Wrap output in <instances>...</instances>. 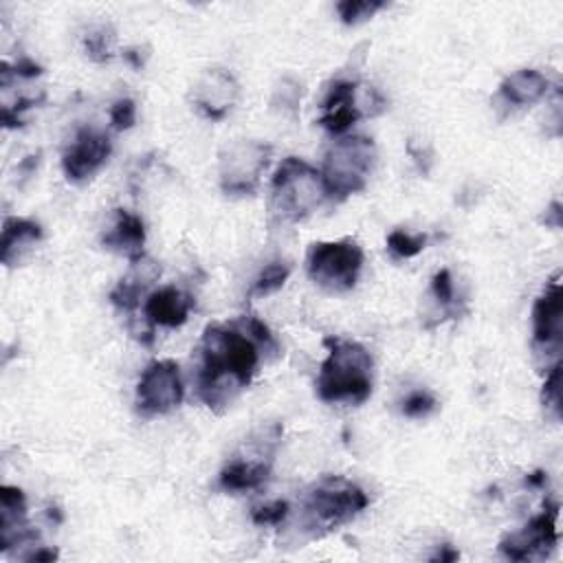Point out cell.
I'll list each match as a JSON object with an SVG mask.
<instances>
[{
    "label": "cell",
    "mask_w": 563,
    "mask_h": 563,
    "mask_svg": "<svg viewBox=\"0 0 563 563\" xmlns=\"http://www.w3.org/2000/svg\"><path fill=\"white\" fill-rule=\"evenodd\" d=\"M57 559H59V552L53 548H46V545H40L31 554L24 556V561H35V563H48V561H57Z\"/></svg>",
    "instance_id": "obj_32"
},
{
    "label": "cell",
    "mask_w": 563,
    "mask_h": 563,
    "mask_svg": "<svg viewBox=\"0 0 563 563\" xmlns=\"http://www.w3.org/2000/svg\"><path fill=\"white\" fill-rule=\"evenodd\" d=\"M123 57H125L134 68H141V66H143V57H141L139 48H128V51L123 53Z\"/></svg>",
    "instance_id": "obj_35"
},
{
    "label": "cell",
    "mask_w": 563,
    "mask_h": 563,
    "mask_svg": "<svg viewBox=\"0 0 563 563\" xmlns=\"http://www.w3.org/2000/svg\"><path fill=\"white\" fill-rule=\"evenodd\" d=\"M328 200L321 172L303 158L288 156L271 180V211L282 222H301Z\"/></svg>",
    "instance_id": "obj_4"
},
{
    "label": "cell",
    "mask_w": 563,
    "mask_h": 563,
    "mask_svg": "<svg viewBox=\"0 0 563 563\" xmlns=\"http://www.w3.org/2000/svg\"><path fill=\"white\" fill-rule=\"evenodd\" d=\"M84 48H86V55L97 62V64H103V62H110L112 59V51H114V31L112 26L108 24H97L92 29L86 31L84 35Z\"/></svg>",
    "instance_id": "obj_21"
},
{
    "label": "cell",
    "mask_w": 563,
    "mask_h": 563,
    "mask_svg": "<svg viewBox=\"0 0 563 563\" xmlns=\"http://www.w3.org/2000/svg\"><path fill=\"white\" fill-rule=\"evenodd\" d=\"M367 504V493L352 479L343 475H323L301 499V530L310 537H323L356 519Z\"/></svg>",
    "instance_id": "obj_3"
},
{
    "label": "cell",
    "mask_w": 563,
    "mask_h": 563,
    "mask_svg": "<svg viewBox=\"0 0 563 563\" xmlns=\"http://www.w3.org/2000/svg\"><path fill=\"white\" fill-rule=\"evenodd\" d=\"M11 70H13V77H22V79H33V77L44 73V68L40 64H35L33 59H29V57L18 59V64L11 66Z\"/></svg>",
    "instance_id": "obj_31"
},
{
    "label": "cell",
    "mask_w": 563,
    "mask_h": 563,
    "mask_svg": "<svg viewBox=\"0 0 563 563\" xmlns=\"http://www.w3.org/2000/svg\"><path fill=\"white\" fill-rule=\"evenodd\" d=\"M279 341L271 328L249 314L227 323H209L198 343L196 396L216 413L251 385L262 356H279Z\"/></svg>",
    "instance_id": "obj_1"
},
{
    "label": "cell",
    "mask_w": 563,
    "mask_h": 563,
    "mask_svg": "<svg viewBox=\"0 0 563 563\" xmlns=\"http://www.w3.org/2000/svg\"><path fill=\"white\" fill-rule=\"evenodd\" d=\"M543 222L552 229H559L561 222H563V211H561V205L559 202H552L548 209H545V216H543Z\"/></svg>",
    "instance_id": "obj_33"
},
{
    "label": "cell",
    "mask_w": 563,
    "mask_h": 563,
    "mask_svg": "<svg viewBox=\"0 0 563 563\" xmlns=\"http://www.w3.org/2000/svg\"><path fill=\"white\" fill-rule=\"evenodd\" d=\"M363 268V249L356 240H328L310 244L306 253L308 277L325 292H347L356 286Z\"/></svg>",
    "instance_id": "obj_6"
},
{
    "label": "cell",
    "mask_w": 563,
    "mask_h": 563,
    "mask_svg": "<svg viewBox=\"0 0 563 563\" xmlns=\"http://www.w3.org/2000/svg\"><path fill=\"white\" fill-rule=\"evenodd\" d=\"M550 88L548 77L537 68H521L506 75L499 84V97L515 108H526L545 97Z\"/></svg>",
    "instance_id": "obj_20"
},
{
    "label": "cell",
    "mask_w": 563,
    "mask_h": 563,
    "mask_svg": "<svg viewBox=\"0 0 563 563\" xmlns=\"http://www.w3.org/2000/svg\"><path fill=\"white\" fill-rule=\"evenodd\" d=\"M136 123V103L130 97H121L110 106V128L117 132L130 130Z\"/></svg>",
    "instance_id": "obj_29"
},
{
    "label": "cell",
    "mask_w": 563,
    "mask_h": 563,
    "mask_svg": "<svg viewBox=\"0 0 563 563\" xmlns=\"http://www.w3.org/2000/svg\"><path fill=\"white\" fill-rule=\"evenodd\" d=\"M101 244L108 251L128 257L130 262H136L141 257H145L143 255L145 224H143L141 216H136L128 209H114L112 222L101 235Z\"/></svg>",
    "instance_id": "obj_17"
},
{
    "label": "cell",
    "mask_w": 563,
    "mask_h": 563,
    "mask_svg": "<svg viewBox=\"0 0 563 563\" xmlns=\"http://www.w3.org/2000/svg\"><path fill=\"white\" fill-rule=\"evenodd\" d=\"M427 246V235L424 233H409L402 229H394L387 235V251L394 260H409L418 255Z\"/></svg>",
    "instance_id": "obj_24"
},
{
    "label": "cell",
    "mask_w": 563,
    "mask_h": 563,
    "mask_svg": "<svg viewBox=\"0 0 563 563\" xmlns=\"http://www.w3.org/2000/svg\"><path fill=\"white\" fill-rule=\"evenodd\" d=\"M374 161L376 145L372 139L352 134L334 141L325 152L323 165L319 169L328 200L341 202L352 194L363 191L374 167Z\"/></svg>",
    "instance_id": "obj_5"
},
{
    "label": "cell",
    "mask_w": 563,
    "mask_h": 563,
    "mask_svg": "<svg viewBox=\"0 0 563 563\" xmlns=\"http://www.w3.org/2000/svg\"><path fill=\"white\" fill-rule=\"evenodd\" d=\"M290 515V504L286 499H275L271 504L257 506L251 510L255 526H282Z\"/></svg>",
    "instance_id": "obj_28"
},
{
    "label": "cell",
    "mask_w": 563,
    "mask_h": 563,
    "mask_svg": "<svg viewBox=\"0 0 563 563\" xmlns=\"http://www.w3.org/2000/svg\"><path fill=\"white\" fill-rule=\"evenodd\" d=\"M328 356L314 380L317 396L330 405H363L374 389V361L358 341L325 336Z\"/></svg>",
    "instance_id": "obj_2"
},
{
    "label": "cell",
    "mask_w": 563,
    "mask_h": 563,
    "mask_svg": "<svg viewBox=\"0 0 563 563\" xmlns=\"http://www.w3.org/2000/svg\"><path fill=\"white\" fill-rule=\"evenodd\" d=\"M112 141L95 128H79L62 154V169L70 183H86L110 158Z\"/></svg>",
    "instance_id": "obj_10"
},
{
    "label": "cell",
    "mask_w": 563,
    "mask_h": 563,
    "mask_svg": "<svg viewBox=\"0 0 563 563\" xmlns=\"http://www.w3.org/2000/svg\"><path fill=\"white\" fill-rule=\"evenodd\" d=\"M438 407V400L431 391L427 389H416V391H409L405 398H402V416L411 418V420H422L427 416H431Z\"/></svg>",
    "instance_id": "obj_26"
},
{
    "label": "cell",
    "mask_w": 563,
    "mask_h": 563,
    "mask_svg": "<svg viewBox=\"0 0 563 563\" xmlns=\"http://www.w3.org/2000/svg\"><path fill=\"white\" fill-rule=\"evenodd\" d=\"M194 308V297L176 286H163L147 292L143 301L145 321L156 328H180Z\"/></svg>",
    "instance_id": "obj_16"
},
{
    "label": "cell",
    "mask_w": 563,
    "mask_h": 563,
    "mask_svg": "<svg viewBox=\"0 0 563 563\" xmlns=\"http://www.w3.org/2000/svg\"><path fill=\"white\" fill-rule=\"evenodd\" d=\"M273 451H260L251 457L246 455H235L224 464V468L218 475V486L224 493H244V490H255L260 488L273 468Z\"/></svg>",
    "instance_id": "obj_15"
},
{
    "label": "cell",
    "mask_w": 563,
    "mask_h": 563,
    "mask_svg": "<svg viewBox=\"0 0 563 563\" xmlns=\"http://www.w3.org/2000/svg\"><path fill=\"white\" fill-rule=\"evenodd\" d=\"M40 240H42L40 222L31 218L7 216L2 224V238H0V262L7 268L20 264L24 253H29Z\"/></svg>",
    "instance_id": "obj_19"
},
{
    "label": "cell",
    "mask_w": 563,
    "mask_h": 563,
    "mask_svg": "<svg viewBox=\"0 0 563 563\" xmlns=\"http://www.w3.org/2000/svg\"><path fill=\"white\" fill-rule=\"evenodd\" d=\"M385 7H387V2H383V0H341V2H336V13L343 24L356 26V24L374 18V13H378Z\"/></svg>",
    "instance_id": "obj_23"
},
{
    "label": "cell",
    "mask_w": 563,
    "mask_h": 563,
    "mask_svg": "<svg viewBox=\"0 0 563 563\" xmlns=\"http://www.w3.org/2000/svg\"><path fill=\"white\" fill-rule=\"evenodd\" d=\"M290 271L292 268L286 262H271V264H266L260 271V275L255 277V282H253V286L249 290V297H266V295L277 292L286 284V279L290 277Z\"/></svg>",
    "instance_id": "obj_22"
},
{
    "label": "cell",
    "mask_w": 563,
    "mask_h": 563,
    "mask_svg": "<svg viewBox=\"0 0 563 563\" xmlns=\"http://www.w3.org/2000/svg\"><path fill=\"white\" fill-rule=\"evenodd\" d=\"M460 559V552L453 548V545H449V543H444V545H440V550H438V554L431 559V561H440V563H451V561H457Z\"/></svg>",
    "instance_id": "obj_34"
},
{
    "label": "cell",
    "mask_w": 563,
    "mask_h": 563,
    "mask_svg": "<svg viewBox=\"0 0 563 563\" xmlns=\"http://www.w3.org/2000/svg\"><path fill=\"white\" fill-rule=\"evenodd\" d=\"M559 504L545 501L543 510L532 517L519 532H510L499 541V552L510 561L545 559L559 543Z\"/></svg>",
    "instance_id": "obj_9"
},
{
    "label": "cell",
    "mask_w": 563,
    "mask_h": 563,
    "mask_svg": "<svg viewBox=\"0 0 563 563\" xmlns=\"http://www.w3.org/2000/svg\"><path fill=\"white\" fill-rule=\"evenodd\" d=\"M541 402L545 411H550L554 418H561V361L552 363V367L545 372Z\"/></svg>",
    "instance_id": "obj_27"
},
{
    "label": "cell",
    "mask_w": 563,
    "mask_h": 563,
    "mask_svg": "<svg viewBox=\"0 0 563 563\" xmlns=\"http://www.w3.org/2000/svg\"><path fill=\"white\" fill-rule=\"evenodd\" d=\"M431 295L435 303L444 310V314H460L457 299H455V282L449 268H440L431 277Z\"/></svg>",
    "instance_id": "obj_25"
},
{
    "label": "cell",
    "mask_w": 563,
    "mask_h": 563,
    "mask_svg": "<svg viewBox=\"0 0 563 563\" xmlns=\"http://www.w3.org/2000/svg\"><path fill=\"white\" fill-rule=\"evenodd\" d=\"M132 271L121 277L117 282V286L110 290L108 299L114 308L123 310V312H132L136 310V306L141 303V297L145 292V288L158 279L161 275V266L147 257H141L136 262H130Z\"/></svg>",
    "instance_id": "obj_18"
},
{
    "label": "cell",
    "mask_w": 563,
    "mask_h": 563,
    "mask_svg": "<svg viewBox=\"0 0 563 563\" xmlns=\"http://www.w3.org/2000/svg\"><path fill=\"white\" fill-rule=\"evenodd\" d=\"M37 532L26 523V497L18 486H0V552L33 543Z\"/></svg>",
    "instance_id": "obj_14"
},
{
    "label": "cell",
    "mask_w": 563,
    "mask_h": 563,
    "mask_svg": "<svg viewBox=\"0 0 563 563\" xmlns=\"http://www.w3.org/2000/svg\"><path fill=\"white\" fill-rule=\"evenodd\" d=\"M273 147L264 141L238 139L220 150V189L227 196H251L255 194L264 169L268 167Z\"/></svg>",
    "instance_id": "obj_7"
},
{
    "label": "cell",
    "mask_w": 563,
    "mask_h": 563,
    "mask_svg": "<svg viewBox=\"0 0 563 563\" xmlns=\"http://www.w3.org/2000/svg\"><path fill=\"white\" fill-rule=\"evenodd\" d=\"M185 396L180 367L172 358L152 361L141 372V378L136 383V413L141 418H154L165 416L174 411Z\"/></svg>",
    "instance_id": "obj_8"
},
{
    "label": "cell",
    "mask_w": 563,
    "mask_h": 563,
    "mask_svg": "<svg viewBox=\"0 0 563 563\" xmlns=\"http://www.w3.org/2000/svg\"><path fill=\"white\" fill-rule=\"evenodd\" d=\"M299 99H301V84L295 81V79H290V77H284V79L277 84L271 103H273L275 108H282V110H297Z\"/></svg>",
    "instance_id": "obj_30"
},
{
    "label": "cell",
    "mask_w": 563,
    "mask_h": 563,
    "mask_svg": "<svg viewBox=\"0 0 563 563\" xmlns=\"http://www.w3.org/2000/svg\"><path fill=\"white\" fill-rule=\"evenodd\" d=\"M240 95L238 79L227 68H207L191 88L194 108L211 121H220L235 106Z\"/></svg>",
    "instance_id": "obj_12"
},
{
    "label": "cell",
    "mask_w": 563,
    "mask_h": 563,
    "mask_svg": "<svg viewBox=\"0 0 563 563\" xmlns=\"http://www.w3.org/2000/svg\"><path fill=\"white\" fill-rule=\"evenodd\" d=\"M563 341V290L561 273H554L532 306V343L543 354L559 358Z\"/></svg>",
    "instance_id": "obj_11"
},
{
    "label": "cell",
    "mask_w": 563,
    "mask_h": 563,
    "mask_svg": "<svg viewBox=\"0 0 563 563\" xmlns=\"http://www.w3.org/2000/svg\"><path fill=\"white\" fill-rule=\"evenodd\" d=\"M363 106L358 103L356 79H332L321 101L319 125L330 134H345L358 119H363Z\"/></svg>",
    "instance_id": "obj_13"
}]
</instances>
